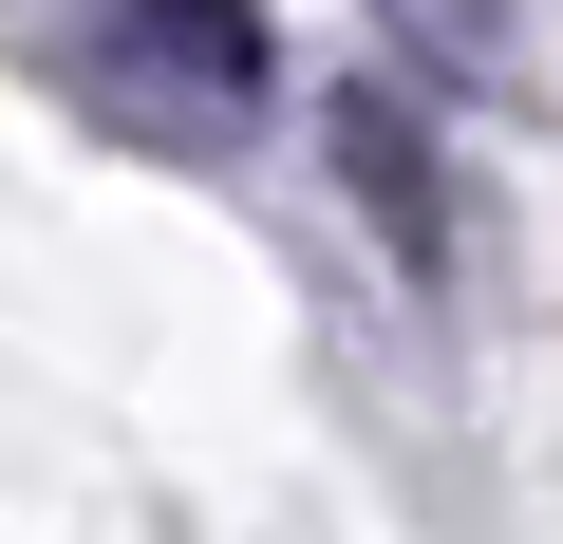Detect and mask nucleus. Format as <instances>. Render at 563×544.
Masks as SVG:
<instances>
[{
    "instance_id": "1",
    "label": "nucleus",
    "mask_w": 563,
    "mask_h": 544,
    "mask_svg": "<svg viewBox=\"0 0 563 544\" xmlns=\"http://www.w3.org/2000/svg\"><path fill=\"white\" fill-rule=\"evenodd\" d=\"M76 76L132 151H244L282 95L263 0H76Z\"/></svg>"
},
{
    "instance_id": "2",
    "label": "nucleus",
    "mask_w": 563,
    "mask_h": 544,
    "mask_svg": "<svg viewBox=\"0 0 563 544\" xmlns=\"http://www.w3.org/2000/svg\"><path fill=\"white\" fill-rule=\"evenodd\" d=\"M320 132H339V169H357V207H376V225H395V244L432 263V244H451V207H432V132H413L395 95H339Z\"/></svg>"
},
{
    "instance_id": "3",
    "label": "nucleus",
    "mask_w": 563,
    "mask_h": 544,
    "mask_svg": "<svg viewBox=\"0 0 563 544\" xmlns=\"http://www.w3.org/2000/svg\"><path fill=\"white\" fill-rule=\"evenodd\" d=\"M376 20L413 38V76H470V95L526 76V0H376Z\"/></svg>"
}]
</instances>
